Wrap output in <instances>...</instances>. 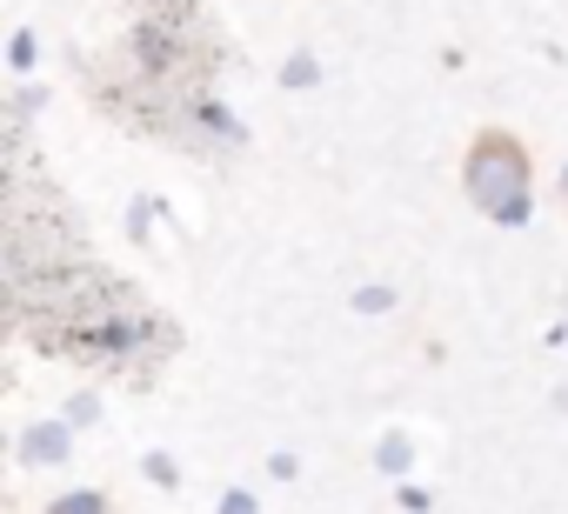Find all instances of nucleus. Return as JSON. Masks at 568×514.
I'll return each mask as SVG.
<instances>
[{
    "label": "nucleus",
    "instance_id": "obj_4",
    "mask_svg": "<svg viewBox=\"0 0 568 514\" xmlns=\"http://www.w3.org/2000/svg\"><path fill=\"white\" fill-rule=\"evenodd\" d=\"M408 461V441H382V467H402Z\"/></svg>",
    "mask_w": 568,
    "mask_h": 514
},
{
    "label": "nucleus",
    "instance_id": "obj_1",
    "mask_svg": "<svg viewBox=\"0 0 568 514\" xmlns=\"http://www.w3.org/2000/svg\"><path fill=\"white\" fill-rule=\"evenodd\" d=\"M468 201L488 220H521L528 214V154L515 134H475L468 147Z\"/></svg>",
    "mask_w": 568,
    "mask_h": 514
},
{
    "label": "nucleus",
    "instance_id": "obj_2",
    "mask_svg": "<svg viewBox=\"0 0 568 514\" xmlns=\"http://www.w3.org/2000/svg\"><path fill=\"white\" fill-rule=\"evenodd\" d=\"M68 454V428H34L28 434V461H61Z\"/></svg>",
    "mask_w": 568,
    "mask_h": 514
},
{
    "label": "nucleus",
    "instance_id": "obj_5",
    "mask_svg": "<svg viewBox=\"0 0 568 514\" xmlns=\"http://www.w3.org/2000/svg\"><path fill=\"white\" fill-rule=\"evenodd\" d=\"M221 514H254V501H247V494H227V501H221Z\"/></svg>",
    "mask_w": 568,
    "mask_h": 514
},
{
    "label": "nucleus",
    "instance_id": "obj_6",
    "mask_svg": "<svg viewBox=\"0 0 568 514\" xmlns=\"http://www.w3.org/2000/svg\"><path fill=\"white\" fill-rule=\"evenodd\" d=\"M561 194H568V167H561Z\"/></svg>",
    "mask_w": 568,
    "mask_h": 514
},
{
    "label": "nucleus",
    "instance_id": "obj_3",
    "mask_svg": "<svg viewBox=\"0 0 568 514\" xmlns=\"http://www.w3.org/2000/svg\"><path fill=\"white\" fill-rule=\"evenodd\" d=\"M48 514H108V494H61Z\"/></svg>",
    "mask_w": 568,
    "mask_h": 514
}]
</instances>
